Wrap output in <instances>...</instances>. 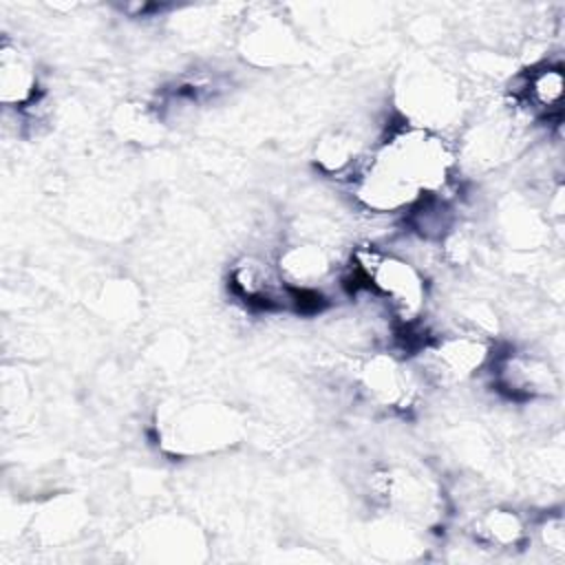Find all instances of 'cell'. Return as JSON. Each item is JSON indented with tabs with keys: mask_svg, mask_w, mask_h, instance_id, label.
<instances>
[{
	"mask_svg": "<svg viewBox=\"0 0 565 565\" xmlns=\"http://www.w3.org/2000/svg\"><path fill=\"white\" fill-rule=\"evenodd\" d=\"M450 170L448 143L435 130L408 124L369 157L353 181V194L373 212H402L424 194L439 192Z\"/></svg>",
	"mask_w": 565,
	"mask_h": 565,
	"instance_id": "6da1fadb",
	"label": "cell"
},
{
	"mask_svg": "<svg viewBox=\"0 0 565 565\" xmlns=\"http://www.w3.org/2000/svg\"><path fill=\"white\" fill-rule=\"evenodd\" d=\"M161 444L174 455H201L225 448L238 435L234 413L218 404H188L168 408L159 424Z\"/></svg>",
	"mask_w": 565,
	"mask_h": 565,
	"instance_id": "7a4b0ae2",
	"label": "cell"
},
{
	"mask_svg": "<svg viewBox=\"0 0 565 565\" xmlns=\"http://www.w3.org/2000/svg\"><path fill=\"white\" fill-rule=\"evenodd\" d=\"M358 269L366 285L384 298L399 318L415 320L419 316L426 300V282L413 263L393 254L360 252Z\"/></svg>",
	"mask_w": 565,
	"mask_h": 565,
	"instance_id": "3957f363",
	"label": "cell"
},
{
	"mask_svg": "<svg viewBox=\"0 0 565 565\" xmlns=\"http://www.w3.org/2000/svg\"><path fill=\"white\" fill-rule=\"evenodd\" d=\"M360 382L366 395L386 408H406L413 399V380L408 369L388 353L369 358L360 369Z\"/></svg>",
	"mask_w": 565,
	"mask_h": 565,
	"instance_id": "277c9868",
	"label": "cell"
},
{
	"mask_svg": "<svg viewBox=\"0 0 565 565\" xmlns=\"http://www.w3.org/2000/svg\"><path fill=\"white\" fill-rule=\"evenodd\" d=\"M430 366L439 380H463L488 358V347L475 335H448L428 349Z\"/></svg>",
	"mask_w": 565,
	"mask_h": 565,
	"instance_id": "5b68a950",
	"label": "cell"
},
{
	"mask_svg": "<svg viewBox=\"0 0 565 565\" xmlns=\"http://www.w3.org/2000/svg\"><path fill=\"white\" fill-rule=\"evenodd\" d=\"M38 95V71L31 57L15 44L4 42L0 51V99L9 108L29 106Z\"/></svg>",
	"mask_w": 565,
	"mask_h": 565,
	"instance_id": "8992f818",
	"label": "cell"
},
{
	"mask_svg": "<svg viewBox=\"0 0 565 565\" xmlns=\"http://www.w3.org/2000/svg\"><path fill=\"white\" fill-rule=\"evenodd\" d=\"M499 384L503 391L516 397L550 395L556 388V380L550 366L530 355H510L499 366Z\"/></svg>",
	"mask_w": 565,
	"mask_h": 565,
	"instance_id": "52a82bcc",
	"label": "cell"
},
{
	"mask_svg": "<svg viewBox=\"0 0 565 565\" xmlns=\"http://www.w3.org/2000/svg\"><path fill=\"white\" fill-rule=\"evenodd\" d=\"M329 269L331 260L318 245H294L280 256V278L291 291H313Z\"/></svg>",
	"mask_w": 565,
	"mask_h": 565,
	"instance_id": "ba28073f",
	"label": "cell"
},
{
	"mask_svg": "<svg viewBox=\"0 0 565 565\" xmlns=\"http://www.w3.org/2000/svg\"><path fill=\"white\" fill-rule=\"evenodd\" d=\"M362 141L349 130H333L316 148V161L324 172H344L360 157Z\"/></svg>",
	"mask_w": 565,
	"mask_h": 565,
	"instance_id": "9c48e42d",
	"label": "cell"
},
{
	"mask_svg": "<svg viewBox=\"0 0 565 565\" xmlns=\"http://www.w3.org/2000/svg\"><path fill=\"white\" fill-rule=\"evenodd\" d=\"M477 534L481 541L497 545V547H510L516 545L523 536V525L514 512L508 510H490L477 521Z\"/></svg>",
	"mask_w": 565,
	"mask_h": 565,
	"instance_id": "30bf717a",
	"label": "cell"
},
{
	"mask_svg": "<svg viewBox=\"0 0 565 565\" xmlns=\"http://www.w3.org/2000/svg\"><path fill=\"white\" fill-rule=\"evenodd\" d=\"M527 95L539 108H552L561 104L563 97V73L561 68L545 66L534 71L527 82Z\"/></svg>",
	"mask_w": 565,
	"mask_h": 565,
	"instance_id": "8fae6325",
	"label": "cell"
}]
</instances>
